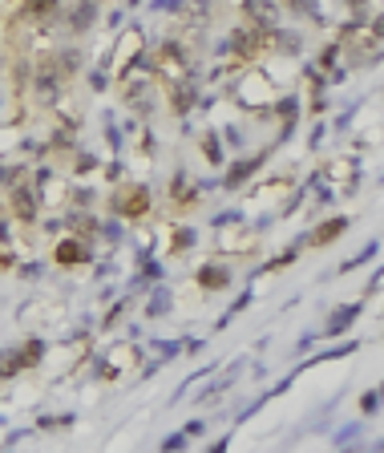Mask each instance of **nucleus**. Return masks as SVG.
Here are the masks:
<instances>
[{
  "instance_id": "1",
  "label": "nucleus",
  "mask_w": 384,
  "mask_h": 453,
  "mask_svg": "<svg viewBox=\"0 0 384 453\" xmlns=\"http://www.w3.org/2000/svg\"><path fill=\"white\" fill-rule=\"evenodd\" d=\"M29 94L37 106H57L65 94V81L61 73H57V65H53V57H41V61L32 65V85H29Z\"/></svg>"
},
{
  "instance_id": "2",
  "label": "nucleus",
  "mask_w": 384,
  "mask_h": 453,
  "mask_svg": "<svg viewBox=\"0 0 384 453\" xmlns=\"http://www.w3.org/2000/svg\"><path fill=\"white\" fill-rule=\"evenodd\" d=\"M110 207L117 219H146L150 215V186H142V182L122 186L117 194H110Z\"/></svg>"
},
{
  "instance_id": "3",
  "label": "nucleus",
  "mask_w": 384,
  "mask_h": 453,
  "mask_svg": "<svg viewBox=\"0 0 384 453\" xmlns=\"http://www.w3.org/2000/svg\"><path fill=\"white\" fill-rule=\"evenodd\" d=\"M89 259H94V251H89V243L81 239V235H69V239H61L53 247V263L57 267H81Z\"/></svg>"
},
{
  "instance_id": "4",
  "label": "nucleus",
  "mask_w": 384,
  "mask_h": 453,
  "mask_svg": "<svg viewBox=\"0 0 384 453\" xmlns=\"http://www.w3.org/2000/svg\"><path fill=\"white\" fill-rule=\"evenodd\" d=\"M360 312H364V300H352V304H340L336 312H328V324H324V340H336L344 336L348 328H352V320H360Z\"/></svg>"
},
{
  "instance_id": "5",
  "label": "nucleus",
  "mask_w": 384,
  "mask_h": 453,
  "mask_svg": "<svg viewBox=\"0 0 384 453\" xmlns=\"http://www.w3.org/2000/svg\"><path fill=\"white\" fill-rule=\"evenodd\" d=\"M8 207L20 223H37V215H41V194L37 186H13L8 191Z\"/></svg>"
},
{
  "instance_id": "6",
  "label": "nucleus",
  "mask_w": 384,
  "mask_h": 453,
  "mask_svg": "<svg viewBox=\"0 0 384 453\" xmlns=\"http://www.w3.org/2000/svg\"><path fill=\"white\" fill-rule=\"evenodd\" d=\"M348 226H352L348 215H332L328 223H320V226H312V231H307V247H328V243H336Z\"/></svg>"
},
{
  "instance_id": "7",
  "label": "nucleus",
  "mask_w": 384,
  "mask_h": 453,
  "mask_svg": "<svg viewBox=\"0 0 384 453\" xmlns=\"http://www.w3.org/2000/svg\"><path fill=\"white\" fill-rule=\"evenodd\" d=\"M263 162H267V150H263V154H251V158H239L235 166H231V170H226L223 186H226V191H239V186L247 182V178L263 170Z\"/></svg>"
},
{
  "instance_id": "8",
  "label": "nucleus",
  "mask_w": 384,
  "mask_h": 453,
  "mask_svg": "<svg viewBox=\"0 0 384 453\" xmlns=\"http://www.w3.org/2000/svg\"><path fill=\"white\" fill-rule=\"evenodd\" d=\"M97 13H101V4L97 0H73L69 4V32H89L94 29V20H97Z\"/></svg>"
},
{
  "instance_id": "9",
  "label": "nucleus",
  "mask_w": 384,
  "mask_h": 453,
  "mask_svg": "<svg viewBox=\"0 0 384 453\" xmlns=\"http://www.w3.org/2000/svg\"><path fill=\"white\" fill-rule=\"evenodd\" d=\"M194 279H198V288H203V291H219V288L231 283V267L219 263V259H207V263L194 272Z\"/></svg>"
},
{
  "instance_id": "10",
  "label": "nucleus",
  "mask_w": 384,
  "mask_h": 453,
  "mask_svg": "<svg viewBox=\"0 0 384 453\" xmlns=\"http://www.w3.org/2000/svg\"><path fill=\"white\" fill-rule=\"evenodd\" d=\"M255 29H279V4L275 0H247L243 4Z\"/></svg>"
},
{
  "instance_id": "11",
  "label": "nucleus",
  "mask_w": 384,
  "mask_h": 453,
  "mask_svg": "<svg viewBox=\"0 0 384 453\" xmlns=\"http://www.w3.org/2000/svg\"><path fill=\"white\" fill-rule=\"evenodd\" d=\"M61 13V0H20V20L25 25H41Z\"/></svg>"
},
{
  "instance_id": "12",
  "label": "nucleus",
  "mask_w": 384,
  "mask_h": 453,
  "mask_svg": "<svg viewBox=\"0 0 384 453\" xmlns=\"http://www.w3.org/2000/svg\"><path fill=\"white\" fill-rule=\"evenodd\" d=\"M122 97H126V106H134V110H142V113H150L154 110V101H150V81H134V77H126L122 81Z\"/></svg>"
},
{
  "instance_id": "13",
  "label": "nucleus",
  "mask_w": 384,
  "mask_h": 453,
  "mask_svg": "<svg viewBox=\"0 0 384 453\" xmlns=\"http://www.w3.org/2000/svg\"><path fill=\"white\" fill-rule=\"evenodd\" d=\"M170 203H174L178 210H186V207H194V203H198V186L191 182V174H186V170H178L174 182H170Z\"/></svg>"
},
{
  "instance_id": "14",
  "label": "nucleus",
  "mask_w": 384,
  "mask_h": 453,
  "mask_svg": "<svg viewBox=\"0 0 384 453\" xmlns=\"http://www.w3.org/2000/svg\"><path fill=\"white\" fill-rule=\"evenodd\" d=\"M194 106H198V89H194V81H178L174 89H170V110L174 113H191Z\"/></svg>"
},
{
  "instance_id": "15",
  "label": "nucleus",
  "mask_w": 384,
  "mask_h": 453,
  "mask_svg": "<svg viewBox=\"0 0 384 453\" xmlns=\"http://www.w3.org/2000/svg\"><path fill=\"white\" fill-rule=\"evenodd\" d=\"M376 255H380V239H369V243H364V247H360V251H356L352 259H344V263H340L336 275H348V272H356V267H369V263H372Z\"/></svg>"
},
{
  "instance_id": "16",
  "label": "nucleus",
  "mask_w": 384,
  "mask_h": 453,
  "mask_svg": "<svg viewBox=\"0 0 384 453\" xmlns=\"http://www.w3.org/2000/svg\"><path fill=\"white\" fill-rule=\"evenodd\" d=\"M53 65H57L61 81L69 85V81L81 73V53H77V49H61V53H53Z\"/></svg>"
},
{
  "instance_id": "17",
  "label": "nucleus",
  "mask_w": 384,
  "mask_h": 453,
  "mask_svg": "<svg viewBox=\"0 0 384 453\" xmlns=\"http://www.w3.org/2000/svg\"><path fill=\"white\" fill-rule=\"evenodd\" d=\"M16 352H20V364L32 369V364H41V356H45V340H25Z\"/></svg>"
},
{
  "instance_id": "18",
  "label": "nucleus",
  "mask_w": 384,
  "mask_h": 453,
  "mask_svg": "<svg viewBox=\"0 0 384 453\" xmlns=\"http://www.w3.org/2000/svg\"><path fill=\"white\" fill-rule=\"evenodd\" d=\"M198 146H203V154H207V162H215V166L223 162V146H219V138H215L210 129H203V134H198Z\"/></svg>"
},
{
  "instance_id": "19",
  "label": "nucleus",
  "mask_w": 384,
  "mask_h": 453,
  "mask_svg": "<svg viewBox=\"0 0 384 453\" xmlns=\"http://www.w3.org/2000/svg\"><path fill=\"white\" fill-rule=\"evenodd\" d=\"M16 372H25V364H20V352H0V376L8 381V376H16Z\"/></svg>"
},
{
  "instance_id": "20",
  "label": "nucleus",
  "mask_w": 384,
  "mask_h": 453,
  "mask_svg": "<svg viewBox=\"0 0 384 453\" xmlns=\"http://www.w3.org/2000/svg\"><path fill=\"white\" fill-rule=\"evenodd\" d=\"M186 445H191V437L186 433H170L166 441H162V453H182Z\"/></svg>"
},
{
  "instance_id": "21",
  "label": "nucleus",
  "mask_w": 384,
  "mask_h": 453,
  "mask_svg": "<svg viewBox=\"0 0 384 453\" xmlns=\"http://www.w3.org/2000/svg\"><path fill=\"white\" fill-rule=\"evenodd\" d=\"M360 433H364V421H352L348 429H340V433H336V445H340V449H344V445H348L352 437H360Z\"/></svg>"
},
{
  "instance_id": "22",
  "label": "nucleus",
  "mask_w": 384,
  "mask_h": 453,
  "mask_svg": "<svg viewBox=\"0 0 384 453\" xmlns=\"http://www.w3.org/2000/svg\"><path fill=\"white\" fill-rule=\"evenodd\" d=\"M376 409H380V393L372 388V393H364V397H360V413H364V417H372Z\"/></svg>"
},
{
  "instance_id": "23",
  "label": "nucleus",
  "mask_w": 384,
  "mask_h": 453,
  "mask_svg": "<svg viewBox=\"0 0 384 453\" xmlns=\"http://www.w3.org/2000/svg\"><path fill=\"white\" fill-rule=\"evenodd\" d=\"M166 307H170V295H166V288H158L154 291V300H150V316H162Z\"/></svg>"
},
{
  "instance_id": "24",
  "label": "nucleus",
  "mask_w": 384,
  "mask_h": 453,
  "mask_svg": "<svg viewBox=\"0 0 384 453\" xmlns=\"http://www.w3.org/2000/svg\"><path fill=\"white\" fill-rule=\"evenodd\" d=\"M182 433H186V437H203V433H207V421H198V417L186 421V429H182Z\"/></svg>"
},
{
  "instance_id": "25",
  "label": "nucleus",
  "mask_w": 384,
  "mask_h": 453,
  "mask_svg": "<svg viewBox=\"0 0 384 453\" xmlns=\"http://www.w3.org/2000/svg\"><path fill=\"white\" fill-rule=\"evenodd\" d=\"M226 449H231V433H223V437H219V441H215V445H210L207 453H226Z\"/></svg>"
},
{
  "instance_id": "26",
  "label": "nucleus",
  "mask_w": 384,
  "mask_h": 453,
  "mask_svg": "<svg viewBox=\"0 0 384 453\" xmlns=\"http://www.w3.org/2000/svg\"><path fill=\"white\" fill-rule=\"evenodd\" d=\"M191 239H194L191 231H178V235H174V247H191Z\"/></svg>"
},
{
  "instance_id": "27",
  "label": "nucleus",
  "mask_w": 384,
  "mask_h": 453,
  "mask_svg": "<svg viewBox=\"0 0 384 453\" xmlns=\"http://www.w3.org/2000/svg\"><path fill=\"white\" fill-rule=\"evenodd\" d=\"M89 81H94V89H105V73H101V69H94V73H89Z\"/></svg>"
},
{
  "instance_id": "28",
  "label": "nucleus",
  "mask_w": 384,
  "mask_h": 453,
  "mask_svg": "<svg viewBox=\"0 0 384 453\" xmlns=\"http://www.w3.org/2000/svg\"><path fill=\"white\" fill-rule=\"evenodd\" d=\"M372 37H380V41H384V16H376V20H372Z\"/></svg>"
},
{
  "instance_id": "29",
  "label": "nucleus",
  "mask_w": 384,
  "mask_h": 453,
  "mask_svg": "<svg viewBox=\"0 0 384 453\" xmlns=\"http://www.w3.org/2000/svg\"><path fill=\"white\" fill-rule=\"evenodd\" d=\"M376 393H380V401H384V381H380V388H376Z\"/></svg>"
},
{
  "instance_id": "30",
  "label": "nucleus",
  "mask_w": 384,
  "mask_h": 453,
  "mask_svg": "<svg viewBox=\"0 0 384 453\" xmlns=\"http://www.w3.org/2000/svg\"><path fill=\"white\" fill-rule=\"evenodd\" d=\"M129 4H142V0H129Z\"/></svg>"
}]
</instances>
